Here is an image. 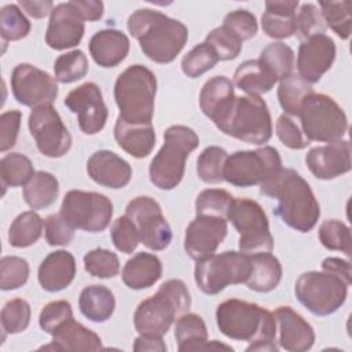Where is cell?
<instances>
[{
    "label": "cell",
    "mask_w": 352,
    "mask_h": 352,
    "mask_svg": "<svg viewBox=\"0 0 352 352\" xmlns=\"http://www.w3.org/2000/svg\"><path fill=\"white\" fill-rule=\"evenodd\" d=\"M260 192L278 201L275 214L290 228L308 232L320 216V206L308 182L292 168H280L260 184Z\"/></svg>",
    "instance_id": "obj_1"
},
{
    "label": "cell",
    "mask_w": 352,
    "mask_h": 352,
    "mask_svg": "<svg viewBox=\"0 0 352 352\" xmlns=\"http://www.w3.org/2000/svg\"><path fill=\"white\" fill-rule=\"evenodd\" d=\"M126 26L143 54L157 63H170L188 38V29L183 22L150 8L133 11Z\"/></svg>",
    "instance_id": "obj_2"
},
{
    "label": "cell",
    "mask_w": 352,
    "mask_h": 352,
    "mask_svg": "<svg viewBox=\"0 0 352 352\" xmlns=\"http://www.w3.org/2000/svg\"><path fill=\"white\" fill-rule=\"evenodd\" d=\"M191 307V296L180 279L165 280L157 293L143 300L135 314L133 326L139 334L162 337L168 333L177 316Z\"/></svg>",
    "instance_id": "obj_3"
},
{
    "label": "cell",
    "mask_w": 352,
    "mask_h": 352,
    "mask_svg": "<svg viewBox=\"0 0 352 352\" xmlns=\"http://www.w3.org/2000/svg\"><path fill=\"white\" fill-rule=\"evenodd\" d=\"M216 323L219 330L236 341H275L276 323L272 312L238 298L217 305Z\"/></svg>",
    "instance_id": "obj_4"
},
{
    "label": "cell",
    "mask_w": 352,
    "mask_h": 352,
    "mask_svg": "<svg viewBox=\"0 0 352 352\" xmlns=\"http://www.w3.org/2000/svg\"><path fill=\"white\" fill-rule=\"evenodd\" d=\"M157 94L155 74L143 65L126 67L116 80L114 99L122 121L151 124Z\"/></svg>",
    "instance_id": "obj_5"
},
{
    "label": "cell",
    "mask_w": 352,
    "mask_h": 352,
    "mask_svg": "<svg viewBox=\"0 0 352 352\" xmlns=\"http://www.w3.org/2000/svg\"><path fill=\"white\" fill-rule=\"evenodd\" d=\"M199 146L194 129L186 125H172L164 132V144L153 158L148 175L160 190H173L183 179L188 155Z\"/></svg>",
    "instance_id": "obj_6"
},
{
    "label": "cell",
    "mask_w": 352,
    "mask_h": 352,
    "mask_svg": "<svg viewBox=\"0 0 352 352\" xmlns=\"http://www.w3.org/2000/svg\"><path fill=\"white\" fill-rule=\"evenodd\" d=\"M224 135L250 144H264L272 136L267 103L258 95L235 96L227 114L216 124Z\"/></svg>",
    "instance_id": "obj_7"
},
{
    "label": "cell",
    "mask_w": 352,
    "mask_h": 352,
    "mask_svg": "<svg viewBox=\"0 0 352 352\" xmlns=\"http://www.w3.org/2000/svg\"><path fill=\"white\" fill-rule=\"evenodd\" d=\"M304 136L311 142H336L348 129V118L340 104L326 94H309L298 113Z\"/></svg>",
    "instance_id": "obj_8"
},
{
    "label": "cell",
    "mask_w": 352,
    "mask_h": 352,
    "mask_svg": "<svg viewBox=\"0 0 352 352\" xmlns=\"http://www.w3.org/2000/svg\"><path fill=\"white\" fill-rule=\"evenodd\" d=\"M348 286V282L329 271H308L296 280L294 294L309 312L327 316L342 307Z\"/></svg>",
    "instance_id": "obj_9"
},
{
    "label": "cell",
    "mask_w": 352,
    "mask_h": 352,
    "mask_svg": "<svg viewBox=\"0 0 352 352\" xmlns=\"http://www.w3.org/2000/svg\"><path fill=\"white\" fill-rule=\"evenodd\" d=\"M249 274V254L227 250L198 260L194 270V279L202 293L213 296L230 285L245 283Z\"/></svg>",
    "instance_id": "obj_10"
},
{
    "label": "cell",
    "mask_w": 352,
    "mask_h": 352,
    "mask_svg": "<svg viewBox=\"0 0 352 352\" xmlns=\"http://www.w3.org/2000/svg\"><path fill=\"white\" fill-rule=\"evenodd\" d=\"M226 217L239 234V252L245 254L272 252L274 238L270 232V223L258 202L249 198H234Z\"/></svg>",
    "instance_id": "obj_11"
},
{
    "label": "cell",
    "mask_w": 352,
    "mask_h": 352,
    "mask_svg": "<svg viewBox=\"0 0 352 352\" xmlns=\"http://www.w3.org/2000/svg\"><path fill=\"white\" fill-rule=\"evenodd\" d=\"M282 168V160L276 148L264 146L256 150L235 151L228 155L223 177L235 187H252L261 184Z\"/></svg>",
    "instance_id": "obj_12"
},
{
    "label": "cell",
    "mask_w": 352,
    "mask_h": 352,
    "mask_svg": "<svg viewBox=\"0 0 352 352\" xmlns=\"http://www.w3.org/2000/svg\"><path fill=\"white\" fill-rule=\"evenodd\" d=\"M59 213L74 228L100 232L110 224L113 204L100 192L70 190L62 201Z\"/></svg>",
    "instance_id": "obj_13"
},
{
    "label": "cell",
    "mask_w": 352,
    "mask_h": 352,
    "mask_svg": "<svg viewBox=\"0 0 352 352\" xmlns=\"http://www.w3.org/2000/svg\"><path fill=\"white\" fill-rule=\"evenodd\" d=\"M125 214L135 223L140 242L146 248L160 252L169 246L172 230L155 199L146 195L136 197L128 202Z\"/></svg>",
    "instance_id": "obj_14"
},
{
    "label": "cell",
    "mask_w": 352,
    "mask_h": 352,
    "mask_svg": "<svg viewBox=\"0 0 352 352\" xmlns=\"http://www.w3.org/2000/svg\"><path fill=\"white\" fill-rule=\"evenodd\" d=\"M28 125L37 148L43 155L59 158L70 150L72 135L52 104L32 109Z\"/></svg>",
    "instance_id": "obj_15"
},
{
    "label": "cell",
    "mask_w": 352,
    "mask_h": 352,
    "mask_svg": "<svg viewBox=\"0 0 352 352\" xmlns=\"http://www.w3.org/2000/svg\"><path fill=\"white\" fill-rule=\"evenodd\" d=\"M11 91L18 103L34 109L54 103L58 84L47 72L30 63H19L11 73Z\"/></svg>",
    "instance_id": "obj_16"
},
{
    "label": "cell",
    "mask_w": 352,
    "mask_h": 352,
    "mask_svg": "<svg viewBox=\"0 0 352 352\" xmlns=\"http://www.w3.org/2000/svg\"><path fill=\"white\" fill-rule=\"evenodd\" d=\"M63 103L77 114L78 126L85 135H96L104 128L109 111L98 84L88 81L78 85L66 95Z\"/></svg>",
    "instance_id": "obj_17"
},
{
    "label": "cell",
    "mask_w": 352,
    "mask_h": 352,
    "mask_svg": "<svg viewBox=\"0 0 352 352\" xmlns=\"http://www.w3.org/2000/svg\"><path fill=\"white\" fill-rule=\"evenodd\" d=\"M227 219L213 214H197L184 232V250L195 261L216 252L227 235Z\"/></svg>",
    "instance_id": "obj_18"
},
{
    "label": "cell",
    "mask_w": 352,
    "mask_h": 352,
    "mask_svg": "<svg viewBox=\"0 0 352 352\" xmlns=\"http://www.w3.org/2000/svg\"><path fill=\"white\" fill-rule=\"evenodd\" d=\"M336 59V44L327 34H315L301 41L297 54L298 76L309 84L318 82Z\"/></svg>",
    "instance_id": "obj_19"
},
{
    "label": "cell",
    "mask_w": 352,
    "mask_h": 352,
    "mask_svg": "<svg viewBox=\"0 0 352 352\" xmlns=\"http://www.w3.org/2000/svg\"><path fill=\"white\" fill-rule=\"evenodd\" d=\"M307 168L320 180H331L351 170V144L340 139L312 147L305 155Z\"/></svg>",
    "instance_id": "obj_20"
},
{
    "label": "cell",
    "mask_w": 352,
    "mask_h": 352,
    "mask_svg": "<svg viewBox=\"0 0 352 352\" xmlns=\"http://www.w3.org/2000/svg\"><path fill=\"white\" fill-rule=\"evenodd\" d=\"M84 19L69 3H60L54 7L48 28L45 32V43L50 48L62 51L76 47L84 36Z\"/></svg>",
    "instance_id": "obj_21"
},
{
    "label": "cell",
    "mask_w": 352,
    "mask_h": 352,
    "mask_svg": "<svg viewBox=\"0 0 352 352\" xmlns=\"http://www.w3.org/2000/svg\"><path fill=\"white\" fill-rule=\"evenodd\" d=\"M274 319L279 333V345L289 352H305L315 342L312 326L292 307H278Z\"/></svg>",
    "instance_id": "obj_22"
},
{
    "label": "cell",
    "mask_w": 352,
    "mask_h": 352,
    "mask_svg": "<svg viewBox=\"0 0 352 352\" xmlns=\"http://www.w3.org/2000/svg\"><path fill=\"white\" fill-rule=\"evenodd\" d=\"M88 176L99 186L109 188H122L132 179L129 162L109 150L95 151L87 162Z\"/></svg>",
    "instance_id": "obj_23"
},
{
    "label": "cell",
    "mask_w": 352,
    "mask_h": 352,
    "mask_svg": "<svg viewBox=\"0 0 352 352\" xmlns=\"http://www.w3.org/2000/svg\"><path fill=\"white\" fill-rule=\"evenodd\" d=\"M175 337L177 341V349L180 352L190 351H216L226 349L232 351L230 345L221 344L217 340L208 341V329L204 319L197 314H183L177 318L175 326Z\"/></svg>",
    "instance_id": "obj_24"
},
{
    "label": "cell",
    "mask_w": 352,
    "mask_h": 352,
    "mask_svg": "<svg viewBox=\"0 0 352 352\" xmlns=\"http://www.w3.org/2000/svg\"><path fill=\"white\" fill-rule=\"evenodd\" d=\"M76 276V260L67 250H55L50 253L40 264L37 279L40 286L50 292L66 289Z\"/></svg>",
    "instance_id": "obj_25"
},
{
    "label": "cell",
    "mask_w": 352,
    "mask_h": 352,
    "mask_svg": "<svg viewBox=\"0 0 352 352\" xmlns=\"http://www.w3.org/2000/svg\"><path fill=\"white\" fill-rule=\"evenodd\" d=\"M128 36L117 29H102L89 40V54L102 67H116L129 52Z\"/></svg>",
    "instance_id": "obj_26"
},
{
    "label": "cell",
    "mask_w": 352,
    "mask_h": 352,
    "mask_svg": "<svg viewBox=\"0 0 352 352\" xmlns=\"http://www.w3.org/2000/svg\"><path fill=\"white\" fill-rule=\"evenodd\" d=\"M235 99L234 84L226 76L208 80L199 92V107L214 125L227 114Z\"/></svg>",
    "instance_id": "obj_27"
},
{
    "label": "cell",
    "mask_w": 352,
    "mask_h": 352,
    "mask_svg": "<svg viewBox=\"0 0 352 352\" xmlns=\"http://www.w3.org/2000/svg\"><path fill=\"white\" fill-rule=\"evenodd\" d=\"M114 139L118 146L135 158H146L155 146V131L151 124H128L117 118Z\"/></svg>",
    "instance_id": "obj_28"
},
{
    "label": "cell",
    "mask_w": 352,
    "mask_h": 352,
    "mask_svg": "<svg viewBox=\"0 0 352 352\" xmlns=\"http://www.w3.org/2000/svg\"><path fill=\"white\" fill-rule=\"evenodd\" d=\"M162 275L161 260L151 253L139 252L129 258L121 272L122 282L132 290L153 286Z\"/></svg>",
    "instance_id": "obj_29"
},
{
    "label": "cell",
    "mask_w": 352,
    "mask_h": 352,
    "mask_svg": "<svg viewBox=\"0 0 352 352\" xmlns=\"http://www.w3.org/2000/svg\"><path fill=\"white\" fill-rule=\"evenodd\" d=\"M298 1H267L261 15L263 32L272 38H287L296 32V10Z\"/></svg>",
    "instance_id": "obj_30"
},
{
    "label": "cell",
    "mask_w": 352,
    "mask_h": 352,
    "mask_svg": "<svg viewBox=\"0 0 352 352\" xmlns=\"http://www.w3.org/2000/svg\"><path fill=\"white\" fill-rule=\"evenodd\" d=\"M250 274L245 285L257 293H268L274 290L282 279V265L278 257L271 252L249 254Z\"/></svg>",
    "instance_id": "obj_31"
},
{
    "label": "cell",
    "mask_w": 352,
    "mask_h": 352,
    "mask_svg": "<svg viewBox=\"0 0 352 352\" xmlns=\"http://www.w3.org/2000/svg\"><path fill=\"white\" fill-rule=\"evenodd\" d=\"M52 342L59 351H99L102 349L100 337L74 318L60 324L52 334Z\"/></svg>",
    "instance_id": "obj_32"
},
{
    "label": "cell",
    "mask_w": 352,
    "mask_h": 352,
    "mask_svg": "<svg viewBox=\"0 0 352 352\" xmlns=\"http://www.w3.org/2000/svg\"><path fill=\"white\" fill-rule=\"evenodd\" d=\"M78 308L87 319L95 323H103L113 315L116 298L109 287L103 285H91L81 290Z\"/></svg>",
    "instance_id": "obj_33"
},
{
    "label": "cell",
    "mask_w": 352,
    "mask_h": 352,
    "mask_svg": "<svg viewBox=\"0 0 352 352\" xmlns=\"http://www.w3.org/2000/svg\"><path fill=\"white\" fill-rule=\"evenodd\" d=\"M278 80L258 62L249 59L242 62L234 73V85L246 95L270 92Z\"/></svg>",
    "instance_id": "obj_34"
},
{
    "label": "cell",
    "mask_w": 352,
    "mask_h": 352,
    "mask_svg": "<svg viewBox=\"0 0 352 352\" xmlns=\"http://www.w3.org/2000/svg\"><path fill=\"white\" fill-rule=\"evenodd\" d=\"M58 195L59 182L50 172H36L23 186V199L32 209H45L51 206Z\"/></svg>",
    "instance_id": "obj_35"
},
{
    "label": "cell",
    "mask_w": 352,
    "mask_h": 352,
    "mask_svg": "<svg viewBox=\"0 0 352 352\" xmlns=\"http://www.w3.org/2000/svg\"><path fill=\"white\" fill-rule=\"evenodd\" d=\"M44 228V221L33 210L19 213L10 226L8 242L12 248H28L36 243Z\"/></svg>",
    "instance_id": "obj_36"
},
{
    "label": "cell",
    "mask_w": 352,
    "mask_h": 352,
    "mask_svg": "<svg viewBox=\"0 0 352 352\" xmlns=\"http://www.w3.org/2000/svg\"><path fill=\"white\" fill-rule=\"evenodd\" d=\"M314 92L312 84L301 78L298 74H290L280 80L278 88V99L280 107L287 116H298L304 99Z\"/></svg>",
    "instance_id": "obj_37"
},
{
    "label": "cell",
    "mask_w": 352,
    "mask_h": 352,
    "mask_svg": "<svg viewBox=\"0 0 352 352\" xmlns=\"http://www.w3.org/2000/svg\"><path fill=\"white\" fill-rule=\"evenodd\" d=\"M276 80H283L292 74L294 65V51L282 41L268 44L257 59Z\"/></svg>",
    "instance_id": "obj_38"
},
{
    "label": "cell",
    "mask_w": 352,
    "mask_h": 352,
    "mask_svg": "<svg viewBox=\"0 0 352 352\" xmlns=\"http://www.w3.org/2000/svg\"><path fill=\"white\" fill-rule=\"evenodd\" d=\"M34 173L33 164L26 155L21 153H10L4 155L0 161L3 194L6 192V187L25 186Z\"/></svg>",
    "instance_id": "obj_39"
},
{
    "label": "cell",
    "mask_w": 352,
    "mask_h": 352,
    "mask_svg": "<svg viewBox=\"0 0 352 352\" xmlns=\"http://www.w3.org/2000/svg\"><path fill=\"white\" fill-rule=\"evenodd\" d=\"M322 16L338 37L346 40L352 29V3L351 1H320Z\"/></svg>",
    "instance_id": "obj_40"
},
{
    "label": "cell",
    "mask_w": 352,
    "mask_h": 352,
    "mask_svg": "<svg viewBox=\"0 0 352 352\" xmlns=\"http://www.w3.org/2000/svg\"><path fill=\"white\" fill-rule=\"evenodd\" d=\"M228 158V153L219 146L206 147L197 160L198 177L209 184L221 183L224 180L223 170Z\"/></svg>",
    "instance_id": "obj_41"
},
{
    "label": "cell",
    "mask_w": 352,
    "mask_h": 352,
    "mask_svg": "<svg viewBox=\"0 0 352 352\" xmlns=\"http://www.w3.org/2000/svg\"><path fill=\"white\" fill-rule=\"evenodd\" d=\"M88 72V59L81 50H73L62 54L54 63V73L56 81L70 84L85 77Z\"/></svg>",
    "instance_id": "obj_42"
},
{
    "label": "cell",
    "mask_w": 352,
    "mask_h": 352,
    "mask_svg": "<svg viewBox=\"0 0 352 352\" xmlns=\"http://www.w3.org/2000/svg\"><path fill=\"white\" fill-rule=\"evenodd\" d=\"M3 340L7 334H18L26 330L30 323V305L23 298L7 301L0 314Z\"/></svg>",
    "instance_id": "obj_43"
},
{
    "label": "cell",
    "mask_w": 352,
    "mask_h": 352,
    "mask_svg": "<svg viewBox=\"0 0 352 352\" xmlns=\"http://www.w3.org/2000/svg\"><path fill=\"white\" fill-rule=\"evenodd\" d=\"M219 58L208 43H201L191 48L182 59V72L190 77L197 78L216 66Z\"/></svg>",
    "instance_id": "obj_44"
},
{
    "label": "cell",
    "mask_w": 352,
    "mask_h": 352,
    "mask_svg": "<svg viewBox=\"0 0 352 352\" xmlns=\"http://www.w3.org/2000/svg\"><path fill=\"white\" fill-rule=\"evenodd\" d=\"M30 22L16 4H7L0 10V33L4 41L25 38L30 32Z\"/></svg>",
    "instance_id": "obj_45"
},
{
    "label": "cell",
    "mask_w": 352,
    "mask_h": 352,
    "mask_svg": "<svg viewBox=\"0 0 352 352\" xmlns=\"http://www.w3.org/2000/svg\"><path fill=\"white\" fill-rule=\"evenodd\" d=\"M318 236L320 243L329 250H338L351 256V230L340 220L331 219L320 224Z\"/></svg>",
    "instance_id": "obj_46"
},
{
    "label": "cell",
    "mask_w": 352,
    "mask_h": 352,
    "mask_svg": "<svg viewBox=\"0 0 352 352\" xmlns=\"http://www.w3.org/2000/svg\"><path fill=\"white\" fill-rule=\"evenodd\" d=\"M84 268L89 275L95 278H114L120 272V260L111 250L96 248L85 253Z\"/></svg>",
    "instance_id": "obj_47"
},
{
    "label": "cell",
    "mask_w": 352,
    "mask_h": 352,
    "mask_svg": "<svg viewBox=\"0 0 352 352\" xmlns=\"http://www.w3.org/2000/svg\"><path fill=\"white\" fill-rule=\"evenodd\" d=\"M29 264L18 256H4L0 260V289L15 290L23 286L29 278Z\"/></svg>",
    "instance_id": "obj_48"
},
{
    "label": "cell",
    "mask_w": 352,
    "mask_h": 352,
    "mask_svg": "<svg viewBox=\"0 0 352 352\" xmlns=\"http://www.w3.org/2000/svg\"><path fill=\"white\" fill-rule=\"evenodd\" d=\"M327 26L322 16L320 10L312 3H304L296 14V32L294 34L301 40H307L315 34H324Z\"/></svg>",
    "instance_id": "obj_49"
},
{
    "label": "cell",
    "mask_w": 352,
    "mask_h": 352,
    "mask_svg": "<svg viewBox=\"0 0 352 352\" xmlns=\"http://www.w3.org/2000/svg\"><path fill=\"white\" fill-rule=\"evenodd\" d=\"M232 199L234 197L223 188H206L195 199V213L226 217Z\"/></svg>",
    "instance_id": "obj_50"
},
{
    "label": "cell",
    "mask_w": 352,
    "mask_h": 352,
    "mask_svg": "<svg viewBox=\"0 0 352 352\" xmlns=\"http://www.w3.org/2000/svg\"><path fill=\"white\" fill-rule=\"evenodd\" d=\"M205 43L213 48L219 60L235 59L242 50V41H239L223 26L210 30L205 38Z\"/></svg>",
    "instance_id": "obj_51"
},
{
    "label": "cell",
    "mask_w": 352,
    "mask_h": 352,
    "mask_svg": "<svg viewBox=\"0 0 352 352\" xmlns=\"http://www.w3.org/2000/svg\"><path fill=\"white\" fill-rule=\"evenodd\" d=\"M110 232L116 249L126 254L132 253L140 242L138 228L126 214L114 220Z\"/></svg>",
    "instance_id": "obj_52"
},
{
    "label": "cell",
    "mask_w": 352,
    "mask_h": 352,
    "mask_svg": "<svg viewBox=\"0 0 352 352\" xmlns=\"http://www.w3.org/2000/svg\"><path fill=\"white\" fill-rule=\"evenodd\" d=\"M223 28H226L230 33H232L239 41L249 40L257 33V19L248 10H235L228 12L224 16Z\"/></svg>",
    "instance_id": "obj_53"
},
{
    "label": "cell",
    "mask_w": 352,
    "mask_h": 352,
    "mask_svg": "<svg viewBox=\"0 0 352 352\" xmlns=\"http://www.w3.org/2000/svg\"><path fill=\"white\" fill-rule=\"evenodd\" d=\"M72 318L73 311L70 302L66 300H56L43 307L38 316V324L45 333L52 334L60 324Z\"/></svg>",
    "instance_id": "obj_54"
},
{
    "label": "cell",
    "mask_w": 352,
    "mask_h": 352,
    "mask_svg": "<svg viewBox=\"0 0 352 352\" xmlns=\"http://www.w3.org/2000/svg\"><path fill=\"white\" fill-rule=\"evenodd\" d=\"M74 227L70 226L60 213L50 214L44 221L45 239L51 246L69 245L74 238Z\"/></svg>",
    "instance_id": "obj_55"
},
{
    "label": "cell",
    "mask_w": 352,
    "mask_h": 352,
    "mask_svg": "<svg viewBox=\"0 0 352 352\" xmlns=\"http://www.w3.org/2000/svg\"><path fill=\"white\" fill-rule=\"evenodd\" d=\"M276 135L283 146L292 150H301L308 147L309 140L304 136L300 126L287 114H280L276 121Z\"/></svg>",
    "instance_id": "obj_56"
},
{
    "label": "cell",
    "mask_w": 352,
    "mask_h": 352,
    "mask_svg": "<svg viewBox=\"0 0 352 352\" xmlns=\"http://www.w3.org/2000/svg\"><path fill=\"white\" fill-rule=\"evenodd\" d=\"M22 113L19 110H8L0 116V151L12 148L16 143Z\"/></svg>",
    "instance_id": "obj_57"
},
{
    "label": "cell",
    "mask_w": 352,
    "mask_h": 352,
    "mask_svg": "<svg viewBox=\"0 0 352 352\" xmlns=\"http://www.w3.org/2000/svg\"><path fill=\"white\" fill-rule=\"evenodd\" d=\"M67 3L84 21H98L103 15V3L99 0H72Z\"/></svg>",
    "instance_id": "obj_58"
},
{
    "label": "cell",
    "mask_w": 352,
    "mask_h": 352,
    "mask_svg": "<svg viewBox=\"0 0 352 352\" xmlns=\"http://www.w3.org/2000/svg\"><path fill=\"white\" fill-rule=\"evenodd\" d=\"M18 6L32 18L40 19L51 15L54 10V3L51 0H19Z\"/></svg>",
    "instance_id": "obj_59"
},
{
    "label": "cell",
    "mask_w": 352,
    "mask_h": 352,
    "mask_svg": "<svg viewBox=\"0 0 352 352\" xmlns=\"http://www.w3.org/2000/svg\"><path fill=\"white\" fill-rule=\"evenodd\" d=\"M322 270L342 278L345 282L351 285L352 272H351V263L348 260H342L340 257H327L322 261Z\"/></svg>",
    "instance_id": "obj_60"
},
{
    "label": "cell",
    "mask_w": 352,
    "mask_h": 352,
    "mask_svg": "<svg viewBox=\"0 0 352 352\" xmlns=\"http://www.w3.org/2000/svg\"><path fill=\"white\" fill-rule=\"evenodd\" d=\"M133 351H136V352H144V351L165 352V351H166V345H165V342L162 341V337L139 334V337L135 338Z\"/></svg>",
    "instance_id": "obj_61"
},
{
    "label": "cell",
    "mask_w": 352,
    "mask_h": 352,
    "mask_svg": "<svg viewBox=\"0 0 352 352\" xmlns=\"http://www.w3.org/2000/svg\"><path fill=\"white\" fill-rule=\"evenodd\" d=\"M248 352H276L278 351V345L275 344V341H252L250 345L246 348Z\"/></svg>",
    "instance_id": "obj_62"
}]
</instances>
